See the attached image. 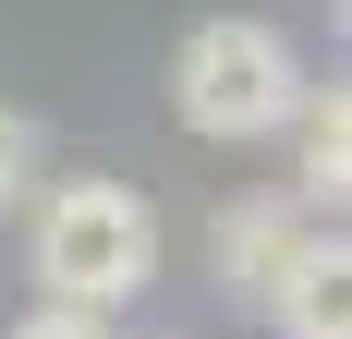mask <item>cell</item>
Masks as SVG:
<instances>
[{"instance_id": "7", "label": "cell", "mask_w": 352, "mask_h": 339, "mask_svg": "<svg viewBox=\"0 0 352 339\" xmlns=\"http://www.w3.org/2000/svg\"><path fill=\"white\" fill-rule=\"evenodd\" d=\"M12 339H122V327H109V315H73V303H36Z\"/></svg>"}, {"instance_id": "2", "label": "cell", "mask_w": 352, "mask_h": 339, "mask_svg": "<svg viewBox=\"0 0 352 339\" xmlns=\"http://www.w3.org/2000/svg\"><path fill=\"white\" fill-rule=\"evenodd\" d=\"M170 109H182V134H207V145H267L304 109V49L267 12H207L170 49Z\"/></svg>"}, {"instance_id": "5", "label": "cell", "mask_w": 352, "mask_h": 339, "mask_svg": "<svg viewBox=\"0 0 352 339\" xmlns=\"http://www.w3.org/2000/svg\"><path fill=\"white\" fill-rule=\"evenodd\" d=\"M267 327H280V339H352V255H340V231L267 291Z\"/></svg>"}, {"instance_id": "3", "label": "cell", "mask_w": 352, "mask_h": 339, "mask_svg": "<svg viewBox=\"0 0 352 339\" xmlns=\"http://www.w3.org/2000/svg\"><path fill=\"white\" fill-rule=\"evenodd\" d=\"M316 242H328V206H304V194H243V206H219L207 267H219V291H231L243 315H267V291H280Z\"/></svg>"}, {"instance_id": "1", "label": "cell", "mask_w": 352, "mask_h": 339, "mask_svg": "<svg viewBox=\"0 0 352 339\" xmlns=\"http://www.w3.org/2000/svg\"><path fill=\"white\" fill-rule=\"evenodd\" d=\"M36 206V291L73 315H122L134 291H158V206L134 182H49Z\"/></svg>"}, {"instance_id": "6", "label": "cell", "mask_w": 352, "mask_h": 339, "mask_svg": "<svg viewBox=\"0 0 352 339\" xmlns=\"http://www.w3.org/2000/svg\"><path fill=\"white\" fill-rule=\"evenodd\" d=\"M36 170H49L36 121H25V109H0V206H25V194H36Z\"/></svg>"}, {"instance_id": "4", "label": "cell", "mask_w": 352, "mask_h": 339, "mask_svg": "<svg viewBox=\"0 0 352 339\" xmlns=\"http://www.w3.org/2000/svg\"><path fill=\"white\" fill-rule=\"evenodd\" d=\"M280 134H292V182L280 194L340 206V182H352V109H340V85H304V109H292Z\"/></svg>"}]
</instances>
